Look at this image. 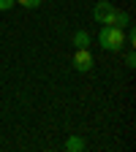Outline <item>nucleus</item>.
<instances>
[{"instance_id": "1", "label": "nucleus", "mask_w": 136, "mask_h": 152, "mask_svg": "<svg viewBox=\"0 0 136 152\" xmlns=\"http://www.w3.org/2000/svg\"><path fill=\"white\" fill-rule=\"evenodd\" d=\"M98 41H101V46H104L106 52H117V49H123V46H125V33H123L120 27L106 25V27L98 33Z\"/></svg>"}, {"instance_id": "3", "label": "nucleus", "mask_w": 136, "mask_h": 152, "mask_svg": "<svg viewBox=\"0 0 136 152\" xmlns=\"http://www.w3.org/2000/svg\"><path fill=\"white\" fill-rule=\"evenodd\" d=\"M112 11H114V6L109 3V0H98V3H95V8H93V19H95L98 25H106L109 16H112Z\"/></svg>"}, {"instance_id": "4", "label": "nucleus", "mask_w": 136, "mask_h": 152, "mask_svg": "<svg viewBox=\"0 0 136 152\" xmlns=\"http://www.w3.org/2000/svg\"><path fill=\"white\" fill-rule=\"evenodd\" d=\"M106 25H112V27H120V30H123V27H128V25H131V16H128L125 11H117V8H114Z\"/></svg>"}, {"instance_id": "8", "label": "nucleus", "mask_w": 136, "mask_h": 152, "mask_svg": "<svg viewBox=\"0 0 136 152\" xmlns=\"http://www.w3.org/2000/svg\"><path fill=\"white\" fill-rule=\"evenodd\" d=\"M125 65H128V68H133V65H136V54H133V52H128V54H125Z\"/></svg>"}, {"instance_id": "6", "label": "nucleus", "mask_w": 136, "mask_h": 152, "mask_svg": "<svg viewBox=\"0 0 136 152\" xmlns=\"http://www.w3.org/2000/svg\"><path fill=\"white\" fill-rule=\"evenodd\" d=\"M65 149H68V152H79V149H85V141H82L79 136H71V139L65 141Z\"/></svg>"}, {"instance_id": "9", "label": "nucleus", "mask_w": 136, "mask_h": 152, "mask_svg": "<svg viewBox=\"0 0 136 152\" xmlns=\"http://www.w3.org/2000/svg\"><path fill=\"white\" fill-rule=\"evenodd\" d=\"M14 6V0H0V11H8Z\"/></svg>"}, {"instance_id": "5", "label": "nucleus", "mask_w": 136, "mask_h": 152, "mask_svg": "<svg viewBox=\"0 0 136 152\" xmlns=\"http://www.w3.org/2000/svg\"><path fill=\"white\" fill-rule=\"evenodd\" d=\"M74 46H76V49L90 46V33H87V30H76V33H74Z\"/></svg>"}, {"instance_id": "7", "label": "nucleus", "mask_w": 136, "mask_h": 152, "mask_svg": "<svg viewBox=\"0 0 136 152\" xmlns=\"http://www.w3.org/2000/svg\"><path fill=\"white\" fill-rule=\"evenodd\" d=\"M14 3L25 6V8H38V6H41V0H14Z\"/></svg>"}, {"instance_id": "2", "label": "nucleus", "mask_w": 136, "mask_h": 152, "mask_svg": "<svg viewBox=\"0 0 136 152\" xmlns=\"http://www.w3.org/2000/svg\"><path fill=\"white\" fill-rule=\"evenodd\" d=\"M93 65H95V57L90 54V49H87V46H82V49H76V52H74V68H76V71L87 73Z\"/></svg>"}]
</instances>
